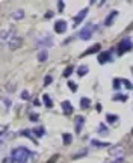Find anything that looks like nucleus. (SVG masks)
<instances>
[{
  "instance_id": "nucleus-1",
  "label": "nucleus",
  "mask_w": 133,
  "mask_h": 163,
  "mask_svg": "<svg viewBox=\"0 0 133 163\" xmlns=\"http://www.w3.org/2000/svg\"><path fill=\"white\" fill-rule=\"evenodd\" d=\"M32 155H33L32 151L27 149L26 147H17V148H14L11 151L9 157L12 159V162H15V163H26L32 157Z\"/></svg>"
},
{
  "instance_id": "nucleus-2",
  "label": "nucleus",
  "mask_w": 133,
  "mask_h": 163,
  "mask_svg": "<svg viewBox=\"0 0 133 163\" xmlns=\"http://www.w3.org/2000/svg\"><path fill=\"white\" fill-rule=\"evenodd\" d=\"M97 29V26H94V24H91V23H88L83 29L80 30V33H79V36H80L82 39H85V41H88V39H91L92 38V30H95Z\"/></svg>"
},
{
  "instance_id": "nucleus-3",
  "label": "nucleus",
  "mask_w": 133,
  "mask_h": 163,
  "mask_svg": "<svg viewBox=\"0 0 133 163\" xmlns=\"http://www.w3.org/2000/svg\"><path fill=\"white\" fill-rule=\"evenodd\" d=\"M132 49H133L132 39H130V38H124L121 42H119V45H118V53H119V54H124L125 51H130Z\"/></svg>"
},
{
  "instance_id": "nucleus-4",
  "label": "nucleus",
  "mask_w": 133,
  "mask_h": 163,
  "mask_svg": "<svg viewBox=\"0 0 133 163\" xmlns=\"http://www.w3.org/2000/svg\"><path fill=\"white\" fill-rule=\"evenodd\" d=\"M35 45L36 47H53V39H51V36L36 38L35 39Z\"/></svg>"
},
{
  "instance_id": "nucleus-5",
  "label": "nucleus",
  "mask_w": 133,
  "mask_h": 163,
  "mask_svg": "<svg viewBox=\"0 0 133 163\" xmlns=\"http://www.w3.org/2000/svg\"><path fill=\"white\" fill-rule=\"evenodd\" d=\"M20 45H21V38H18V36H12V38L8 41V47H9L11 50L18 49Z\"/></svg>"
},
{
  "instance_id": "nucleus-6",
  "label": "nucleus",
  "mask_w": 133,
  "mask_h": 163,
  "mask_svg": "<svg viewBox=\"0 0 133 163\" xmlns=\"http://www.w3.org/2000/svg\"><path fill=\"white\" fill-rule=\"evenodd\" d=\"M55 32L58 33H65L66 32V21L65 20H59L55 23Z\"/></svg>"
},
{
  "instance_id": "nucleus-7",
  "label": "nucleus",
  "mask_w": 133,
  "mask_h": 163,
  "mask_svg": "<svg viewBox=\"0 0 133 163\" xmlns=\"http://www.w3.org/2000/svg\"><path fill=\"white\" fill-rule=\"evenodd\" d=\"M86 14H88V8H85V9H82L80 12L77 14V15L74 17V26H77V24H80L82 21H83V18L86 17Z\"/></svg>"
},
{
  "instance_id": "nucleus-8",
  "label": "nucleus",
  "mask_w": 133,
  "mask_h": 163,
  "mask_svg": "<svg viewBox=\"0 0 133 163\" xmlns=\"http://www.w3.org/2000/svg\"><path fill=\"white\" fill-rule=\"evenodd\" d=\"M62 110H64V113L65 115H71L73 113V104L70 103L68 100H65V101H62Z\"/></svg>"
},
{
  "instance_id": "nucleus-9",
  "label": "nucleus",
  "mask_w": 133,
  "mask_h": 163,
  "mask_svg": "<svg viewBox=\"0 0 133 163\" xmlns=\"http://www.w3.org/2000/svg\"><path fill=\"white\" fill-rule=\"evenodd\" d=\"M110 56H112L110 51H103V53L98 56V62H100V64H106V62H109V60H112Z\"/></svg>"
},
{
  "instance_id": "nucleus-10",
  "label": "nucleus",
  "mask_w": 133,
  "mask_h": 163,
  "mask_svg": "<svg viewBox=\"0 0 133 163\" xmlns=\"http://www.w3.org/2000/svg\"><path fill=\"white\" fill-rule=\"evenodd\" d=\"M83 122H85V118H83V116H77V118H76V133H77V134L82 131Z\"/></svg>"
},
{
  "instance_id": "nucleus-11",
  "label": "nucleus",
  "mask_w": 133,
  "mask_h": 163,
  "mask_svg": "<svg viewBox=\"0 0 133 163\" xmlns=\"http://www.w3.org/2000/svg\"><path fill=\"white\" fill-rule=\"evenodd\" d=\"M110 155H114V157H118V155H123V148L121 147H114L110 149Z\"/></svg>"
},
{
  "instance_id": "nucleus-12",
  "label": "nucleus",
  "mask_w": 133,
  "mask_h": 163,
  "mask_svg": "<svg viewBox=\"0 0 133 163\" xmlns=\"http://www.w3.org/2000/svg\"><path fill=\"white\" fill-rule=\"evenodd\" d=\"M117 15H118V12H117V11H114V12H112V14H110V15H108V18H106V21H104V24H106V26H110L112 23H114V18H115Z\"/></svg>"
},
{
  "instance_id": "nucleus-13",
  "label": "nucleus",
  "mask_w": 133,
  "mask_h": 163,
  "mask_svg": "<svg viewBox=\"0 0 133 163\" xmlns=\"http://www.w3.org/2000/svg\"><path fill=\"white\" fill-rule=\"evenodd\" d=\"M33 134H35V138H41V136H44L45 130H44V127H36V128H33Z\"/></svg>"
},
{
  "instance_id": "nucleus-14",
  "label": "nucleus",
  "mask_w": 133,
  "mask_h": 163,
  "mask_svg": "<svg viewBox=\"0 0 133 163\" xmlns=\"http://www.w3.org/2000/svg\"><path fill=\"white\" fill-rule=\"evenodd\" d=\"M24 17V11H21V9H17L15 12H12V18L14 20H21Z\"/></svg>"
},
{
  "instance_id": "nucleus-15",
  "label": "nucleus",
  "mask_w": 133,
  "mask_h": 163,
  "mask_svg": "<svg viewBox=\"0 0 133 163\" xmlns=\"http://www.w3.org/2000/svg\"><path fill=\"white\" fill-rule=\"evenodd\" d=\"M21 134H23V136H27V138H30V140H32V142H35V144L38 142V140H36V138H35V136L32 134V131H29V130H23V131H21Z\"/></svg>"
},
{
  "instance_id": "nucleus-16",
  "label": "nucleus",
  "mask_w": 133,
  "mask_h": 163,
  "mask_svg": "<svg viewBox=\"0 0 133 163\" xmlns=\"http://www.w3.org/2000/svg\"><path fill=\"white\" fill-rule=\"evenodd\" d=\"M100 50V44H95L94 47H91L89 50H86L85 53H83V56H86V54H91V53H95V51H98Z\"/></svg>"
},
{
  "instance_id": "nucleus-17",
  "label": "nucleus",
  "mask_w": 133,
  "mask_h": 163,
  "mask_svg": "<svg viewBox=\"0 0 133 163\" xmlns=\"http://www.w3.org/2000/svg\"><path fill=\"white\" fill-rule=\"evenodd\" d=\"M77 73H79V76H85L86 73H88V66L86 65H82V66H79V70H77Z\"/></svg>"
},
{
  "instance_id": "nucleus-18",
  "label": "nucleus",
  "mask_w": 133,
  "mask_h": 163,
  "mask_svg": "<svg viewBox=\"0 0 133 163\" xmlns=\"http://www.w3.org/2000/svg\"><path fill=\"white\" fill-rule=\"evenodd\" d=\"M43 100H44V103H45V106H47V107H53V101H51V98L49 97V95H44Z\"/></svg>"
},
{
  "instance_id": "nucleus-19",
  "label": "nucleus",
  "mask_w": 133,
  "mask_h": 163,
  "mask_svg": "<svg viewBox=\"0 0 133 163\" xmlns=\"http://www.w3.org/2000/svg\"><path fill=\"white\" fill-rule=\"evenodd\" d=\"M89 103H91L89 98H82V100H80V107H82V109H86V107L89 106Z\"/></svg>"
},
{
  "instance_id": "nucleus-20",
  "label": "nucleus",
  "mask_w": 133,
  "mask_h": 163,
  "mask_svg": "<svg viewBox=\"0 0 133 163\" xmlns=\"http://www.w3.org/2000/svg\"><path fill=\"white\" fill-rule=\"evenodd\" d=\"M97 131H98V134H103V136H104V134H108V130H106V125H104V124H100Z\"/></svg>"
},
{
  "instance_id": "nucleus-21",
  "label": "nucleus",
  "mask_w": 133,
  "mask_h": 163,
  "mask_svg": "<svg viewBox=\"0 0 133 163\" xmlns=\"http://www.w3.org/2000/svg\"><path fill=\"white\" fill-rule=\"evenodd\" d=\"M38 60H39V62H45V60H47V53L41 51V53L38 54Z\"/></svg>"
},
{
  "instance_id": "nucleus-22",
  "label": "nucleus",
  "mask_w": 133,
  "mask_h": 163,
  "mask_svg": "<svg viewBox=\"0 0 133 163\" xmlns=\"http://www.w3.org/2000/svg\"><path fill=\"white\" fill-rule=\"evenodd\" d=\"M121 83H123L125 88H127V89H132V88H133V85L130 83V82H129L127 79H121Z\"/></svg>"
},
{
  "instance_id": "nucleus-23",
  "label": "nucleus",
  "mask_w": 133,
  "mask_h": 163,
  "mask_svg": "<svg viewBox=\"0 0 133 163\" xmlns=\"http://www.w3.org/2000/svg\"><path fill=\"white\" fill-rule=\"evenodd\" d=\"M106 119H108V122H110V124H114V122H115L118 118H117V115H108V116H106Z\"/></svg>"
},
{
  "instance_id": "nucleus-24",
  "label": "nucleus",
  "mask_w": 133,
  "mask_h": 163,
  "mask_svg": "<svg viewBox=\"0 0 133 163\" xmlns=\"http://www.w3.org/2000/svg\"><path fill=\"white\" fill-rule=\"evenodd\" d=\"M70 142H71V134H66V133H65V134H64V144L68 145Z\"/></svg>"
},
{
  "instance_id": "nucleus-25",
  "label": "nucleus",
  "mask_w": 133,
  "mask_h": 163,
  "mask_svg": "<svg viewBox=\"0 0 133 163\" xmlns=\"http://www.w3.org/2000/svg\"><path fill=\"white\" fill-rule=\"evenodd\" d=\"M71 73H73V66H68V68L65 70V73H64V77H68Z\"/></svg>"
},
{
  "instance_id": "nucleus-26",
  "label": "nucleus",
  "mask_w": 133,
  "mask_h": 163,
  "mask_svg": "<svg viewBox=\"0 0 133 163\" xmlns=\"http://www.w3.org/2000/svg\"><path fill=\"white\" fill-rule=\"evenodd\" d=\"M21 98H23V100H29V98H30V94H29L27 91H24V92L21 94Z\"/></svg>"
},
{
  "instance_id": "nucleus-27",
  "label": "nucleus",
  "mask_w": 133,
  "mask_h": 163,
  "mask_svg": "<svg viewBox=\"0 0 133 163\" xmlns=\"http://www.w3.org/2000/svg\"><path fill=\"white\" fill-rule=\"evenodd\" d=\"M51 82H53L51 76H47V77H45V79H44V85H50V83H51Z\"/></svg>"
},
{
  "instance_id": "nucleus-28",
  "label": "nucleus",
  "mask_w": 133,
  "mask_h": 163,
  "mask_svg": "<svg viewBox=\"0 0 133 163\" xmlns=\"http://www.w3.org/2000/svg\"><path fill=\"white\" fill-rule=\"evenodd\" d=\"M92 145H94V147H106V145H108V144H101V142L92 140Z\"/></svg>"
},
{
  "instance_id": "nucleus-29",
  "label": "nucleus",
  "mask_w": 133,
  "mask_h": 163,
  "mask_svg": "<svg viewBox=\"0 0 133 163\" xmlns=\"http://www.w3.org/2000/svg\"><path fill=\"white\" fill-rule=\"evenodd\" d=\"M115 100H123V101H125V100H127V97H125V95H115Z\"/></svg>"
},
{
  "instance_id": "nucleus-30",
  "label": "nucleus",
  "mask_w": 133,
  "mask_h": 163,
  "mask_svg": "<svg viewBox=\"0 0 133 163\" xmlns=\"http://www.w3.org/2000/svg\"><path fill=\"white\" fill-rule=\"evenodd\" d=\"M38 119H39V115H35V113L30 115V121H38Z\"/></svg>"
},
{
  "instance_id": "nucleus-31",
  "label": "nucleus",
  "mask_w": 133,
  "mask_h": 163,
  "mask_svg": "<svg viewBox=\"0 0 133 163\" xmlns=\"http://www.w3.org/2000/svg\"><path fill=\"white\" fill-rule=\"evenodd\" d=\"M68 86L71 88V89H73V91H76V89H77V86H76V83H73V82H68Z\"/></svg>"
},
{
  "instance_id": "nucleus-32",
  "label": "nucleus",
  "mask_w": 133,
  "mask_h": 163,
  "mask_svg": "<svg viewBox=\"0 0 133 163\" xmlns=\"http://www.w3.org/2000/svg\"><path fill=\"white\" fill-rule=\"evenodd\" d=\"M119 82H121L119 79H115V82H114V88H115V89H118V88H119Z\"/></svg>"
},
{
  "instance_id": "nucleus-33",
  "label": "nucleus",
  "mask_w": 133,
  "mask_h": 163,
  "mask_svg": "<svg viewBox=\"0 0 133 163\" xmlns=\"http://www.w3.org/2000/svg\"><path fill=\"white\" fill-rule=\"evenodd\" d=\"M58 6H59V11H64V2H58Z\"/></svg>"
},
{
  "instance_id": "nucleus-34",
  "label": "nucleus",
  "mask_w": 133,
  "mask_h": 163,
  "mask_svg": "<svg viewBox=\"0 0 133 163\" xmlns=\"http://www.w3.org/2000/svg\"><path fill=\"white\" fill-rule=\"evenodd\" d=\"M11 162H12V159H11V157H9V159H5V160H3V163H11Z\"/></svg>"
},
{
  "instance_id": "nucleus-35",
  "label": "nucleus",
  "mask_w": 133,
  "mask_h": 163,
  "mask_svg": "<svg viewBox=\"0 0 133 163\" xmlns=\"http://www.w3.org/2000/svg\"><path fill=\"white\" fill-rule=\"evenodd\" d=\"M51 15H53V14H51V12H47V14H45V18H50Z\"/></svg>"
},
{
  "instance_id": "nucleus-36",
  "label": "nucleus",
  "mask_w": 133,
  "mask_h": 163,
  "mask_svg": "<svg viewBox=\"0 0 133 163\" xmlns=\"http://www.w3.org/2000/svg\"><path fill=\"white\" fill-rule=\"evenodd\" d=\"M132 73H133V66H132Z\"/></svg>"
},
{
  "instance_id": "nucleus-37",
  "label": "nucleus",
  "mask_w": 133,
  "mask_h": 163,
  "mask_svg": "<svg viewBox=\"0 0 133 163\" xmlns=\"http://www.w3.org/2000/svg\"><path fill=\"white\" fill-rule=\"evenodd\" d=\"M132 133H133V130H132Z\"/></svg>"
}]
</instances>
